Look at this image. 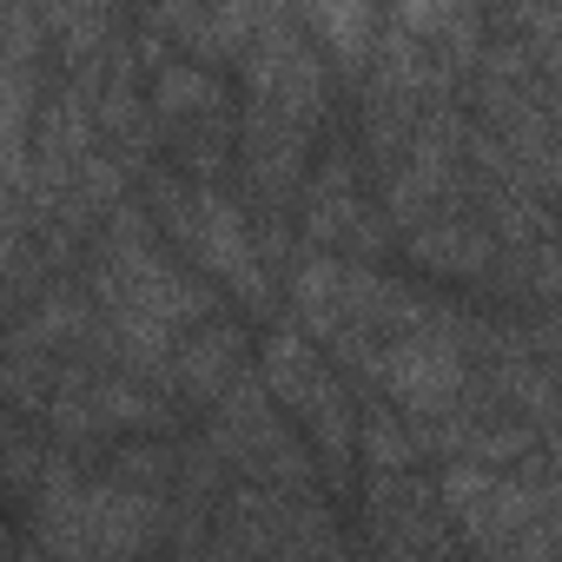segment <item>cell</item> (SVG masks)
Wrapping results in <instances>:
<instances>
[{
  "mask_svg": "<svg viewBox=\"0 0 562 562\" xmlns=\"http://www.w3.org/2000/svg\"><path fill=\"white\" fill-rule=\"evenodd\" d=\"M153 199L166 205V225L225 278V285L245 299V305H265V265H258V245L245 232V218L212 192V186H172V179H153Z\"/></svg>",
  "mask_w": 562,
  "mask_h": 562,
  "instance_id": "6da1fadb",
  "label": "cell"
},
{
  "mask_svg": "<svg viewBox=\"0 0 562 562\" xmlns=\"http://www.w3.org/2000/svg\"><path fill=\"white\" fill-rule=\"evenodd\" d=\"M463 325L450 305H430V325L424 331H404L378 351V384L411 411V417H443L457 397H463Z\"/></svg>",
  "mask_w": 562,
  "mask_h": 562,
  "instance_id": "7a4b0ae2",
  "label": "cell"
},
{
  "mask_svg": "<svg viewBox=\"0 0 562 562\" xmlns=\"http://www.w3.org/2000/svg\"><path fill=\"white\" fill-rule=\"evenodd\" d=\"M411 258L430 271H490L496 245H490V232H476L463 218H430L411 232Z\"/></svg>",
  "mask_w": 562,
  "mask_h": 562,
  "instance_id": "3957f363",
  "label": "cell"
},
{
  "mask_svg": "<svg viewBox=\"0 0 562 562\" xmlns=\"http://www.w3.org/2000/svg\"><path fill=\"white\" fill-rule=\"evenodd\" d=\"M292 305H299L305 331L338 338L345 331V265L338 258H305L299 278H292Z\"/></svg>",
  "mask_w": 562,
  "mask_h": 562,
  "instance_id": "277c9868",
  "label": "cell"
},
{
  "mask_svg": "<svg viewBox=\"0 0 562 562\" xmlns=\"http://www.w3.org/2000/svg\"><path fill=\"white\" fill-rule=\"evenodd\" d=\"M265 391L271 397H285L299 417H305V404L318 397V384H325V371H318V358L305 351V338L299 331H278V338H265Z\"/></svg>",
  "mask_w": 562,
  "mask_h": 562,
  "instance_id": "5b68a950",
  "label": "cell"
},
{
  "mask_svg": "<svg viewBox=\"0 0 562 562\" xmlns=\"http://www.w3.org/2000/svg\"><path fill=\"white\" fill-rule=\"evenodd\" d=\"M172 371L186 378V391H199V397H225V391L238 384V345H232V331H192V338L179 345Z\"/></svg>",
  "mask_w": 562,
  "mask_h": 562,
  "instance_id": "8992f818",
  "label": "cell"
},
{
  "mask_svg": "<svg viewBox=\"0 0 562 562\" xmlns=\"http://www.w3.org/2000/svg\"><path fill=\"white\" fill-rule=\"evenodd\" d=\"M299 21H305L312 34H325L345 67H364V54H371V41H378V14H371V8H305Z\"/></svg>",
  "mask_w": 562,
  "mask_h": 562,
  "instance_id": "52a82bcc",
  "label": "cell"
},
{
  "mask_svg": "<svg viewBox=\"0 0 562 562\" xmlns=\"http://www.w3.org/2000/svg\"><path fill=\"white\" fill-rule=\"evenodd\" d=\"M153 106H159V120H199L205 106H218V87H212V74H199V67H159Z\"/></svg>",
  "mask_w": 562,
  "mask_h": 562,
  "instance_id": "ba28073f",
  "label": "cell"
},
{
  "mask_svg": "<svg viewBox=\"0 0 562 562\" xmlns=\"http://www.w3.org/2000/svg\"><path fill=\"white\" fill-rule=\"evenodd\" d=\"M417 450H424V437H411L397 417H371V424H364V457H371V470H378V476L411 470V463H417Z\"/></svg>",
  "mask_w": 562,
  "mask_h": 562,
  "instance_id": "9c48e42d",
  "label": "cell"
},
{
  "mask_svg": "<svg viewBox=\"0 0 562 562\" xmlns=\"http://www.w3.org/2000/svg\"><path fill=\"white\" fill-rule=\"evenodd\" d=\"M331 562H345V555H331Z\"/></svg>",
  "mask_w": 562,
  "mask_h": 562,
  "instance_id": "30bf717a",
  "label": "cell"
}]
</instances>
